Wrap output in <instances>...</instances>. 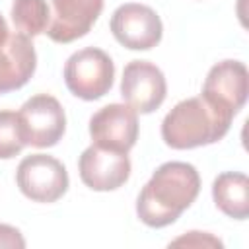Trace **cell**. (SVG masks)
Returning <instances> with one entry per match:
<instances>
[{
	"label": "cell",
	"instance_id": "1",
	"mask_svg": "<svg viewBox=\"0 0 249 249\" xmlns=\"http://www.w3.org/2000/svg\"><path fill=\"white\" fill-rule=\"evenodd\" d=\"M200 175L187 161H165L142 187L136 198V214L148 228L173 224L198 196Z\"/></svg>",
	"mask_w": 249,
	"mask_h": 249
},
{
	"label": "cell",
	"instance_id": "7",
	"mask_svg": "<svg viewBox=\"0 0 249 249\" xmlns=\"http://www.w3.org/2000/svg\"><path fill=\"white\" fill-rule=\"evenodd\" d=\"M121 95L136 113L148 115L156 111L167 95L165 76L150 60H130L123 70Z\"/></svg>",
	"mask_w": 249,
	"mask_h": 249
},
{
	"label": "cell",
	"instance_id": "3",
	"mask_svg": "<svg viewBox=\"0 0 249 249\" xmlns=\"http://www.w3.org/2000/svg\"><path fill=\"white\" fill-rule=\"evenodd\" d=\"M115 78L111 56L97 47H86L68 56L64 64V84L68 91L84 101H95L109 93Z\"/></svg>",
	"mask_w": 249,
	"mask_h": 249
},
{
	"label": "cell",
	"instance_id": "6",
	"mask_svg": "<svg viewBox=\"0 0 249 249\" xmlns=\"http://www.w3.org/2000/svg\"><path fill=\"white\" fill-rule=\"evenodd\" d=\"M113 37L130 51H150L161 41L163 25L160 16L146 4H121L109 21Z\"/></svg>",
	"mask_w": 249,
	"mask_h": 249
},
{
	"label": "cell",
	"instance_id": "10",
	"mask_svg": "<svg viewBox=\"0 0 249 249\" xmlns=\"http://www.w3.org/2000/svg\"><path fill=\"white\" fill-rule=\"evenodd\" d=\"M249 93V72L241 60H222L214 64L204 80L202 93L208 101L231 111H237L245 105Z\"/></svg>",
	"mask_w": 249,
	"mask_h": 249
},
{
	"label": "cell",
	"instance_id": "14",
	"mask_svg": "<svg viewBox=\"0 0 249 249\" xmlns=\"http://www.w3.org/2000/svg\"><path fill=\"white\" fill-rule=\"evenodd\" d=\"M10 16L16 29L27 37L45 33L51 23V8L47 0H14Z\"/></svg>",
	"mask_w": 249,
	"mask_h": 249
},
{
	"label": "cell",
	"instance_id": "4",
	"mask_svg": "<svg viewBox=\"0 0 249 249\" xmlns=\"http://www.w3.org/2000/svg\"><path fill=\"white\" fill-rule=\"evenodd\" d=\"M16 183L23 196L33 202H56L68 191V171L53 156H25L16 169Z\"/></svg>",
	"mask_w": 249,
	"mask_h": 249
},
{
	"label": "cell",
	"instance_id": "17",
	"mask_svg": "<svg viewBox=\"0 0 249 249\" xmlns=\"http://www.w3.org/2000/svg\"><path fill=\"white\" fill-rule=\"evenodd\" d=\"M0 247H10V249H23L25 247V239L21 235V231L10 224H0Z\"/></svg>",
	"mask_w": 249,
	"mask_h": 249
},
{
	"label": "cell",
	"instance_id": "9",
	"mask_svg": "<svg viewBox=\"0 0 249 249\" xmlns=\"http://www.w3.org/2000/svg\"><path fill=\"white\" fill-rule=\"evenodd\" d=\"M80 179L91 191H115L130 177V160L126 152L105 150L95 144L86 148L78 160Z\"/></svg>",
	"mask_w": 249,
	"mask_h": 249
},
{
	"label": "cell",
	"instance_id": "5",
	"mask_svg": "<svg viewBox=\"0 0 249 249\" xmlns=\"http://www.w3.org/2000/svg\"><path fill=\"white\" fill-rule=\"evenodd\" d=\"M25 146L51 148L58 144L66 130V115L60 101L49 93L29 97L18 111Z\"/></svg>",
	"mask_w": 249,
	"mask_h": 249
},
{
	"label": "cell",
	"instance_id": "8",
	"mask_svg": "<svg viewBox=\"0 0 249 249\" xmlns=\"http://www.w3.org/2000/svg\"><path fill=\"white\" fill-rule=\"evenodd\" d=\"M89 136L99 148L128 154L138 140V113L126 103H109L91 115Z\"/></svg>",
	"mask_w": 249,
	"mask_h": 249
},
{
	"label": "cell",
	"instance_id": "2",
	"mask_svg": "<svg viewBox=\"0 0 249 249\" xmlns=\"http://www.w3.org/2000/svg\"><path fill=\"white\" fill-rule=\"evenodd\" d=\"M235 115L204 95L179 101L161 123V138L173 150H191L222 140Z\"/></svg>",
	"mask_w": 249,
	"mask_h": 249
},
{
	"label": "cell",
	"instance_id": "11",
	"mask_svg": "<svg viewBox=\"0 0 249 249\" xmlns=\"http://www.w3.org/2000/svg\"><path fill=\"white\" fill-rule=\"evenodd\" d=\"M105 0H53V18L47 35L54 43H72L89 33L101 16Z\"/></svg>",
	"mask_w": 249,
	"mask_h": 249
},
{
	"label": "cell",
	"instance_id": "15",
	"mask_svg": "<svg viewBox=\"0 0 249 249\" xmlns=\"http://www.w3.org/2000/svg\"><path fill=\"white\" fill-rule=\"evenodd\" d=\"M19 117L16 111H0V160H12L23 150Z\"/></svg>",
	"mask_w": 249,
	"mask_h": 249
},
{
	"label": "cell",
	"instance_id": "18",
	"mask_svg": "<svg viewBox=\"0 0 249 249\" xmlns=\"http://www.w3.org/2000/svg\"><path fill=\"white\" fill-rule=\"evenodd\" d=\"M8 35H10V31H8V23H6V19L0 16V43H4V41L8 39Z\"/></svg>",
	"mask_w": 249,
	"mask_h": 249
},
{
	"label": "cell",
	"instance_id": "13",
	"mask_svg": "<svg viewBox=\"0 0 249 249\" xmlns=\"http://www.w3.org/2000/svg\"><path fill=\"white\" fill-rule=\"evenodd\" d=\"M212 198L220 212L233 220L249 216V179L239 171H224L212 183Z\"/></svg>",
	"mask_w": 249,
	"mask_h": 249
},
{
	"label": "cell",
	"instance_id": "12",
	"mask_svg": "<svg viewBox=\"0 0 249 249\" xmlns=\"http://www.w3.org/2000/svg\"><path fill=\"white\" fill-rule=\"evenodd\" d=\"M37 68V53L31 37L10 33L0 43V95L23 88Z\"/></svg>",
	"mask_w": 249,
	"mask_h": 249
},
{
	"label": "cell",
	"instance_id": "16",
	"mask_svg": "<svg viewBox=\"0 0 249 249\" xmlns=\"http://www.w3.org/2000/svg\"><path fill=\"white\" fill-rule=\"evenodd\" d=\"M169 245H187V247H222V241L206 231H187L185 235L173 239Z\"/></svg>",
	"mask_w": 249,
	"mask_h": 249
}]
</instances>
